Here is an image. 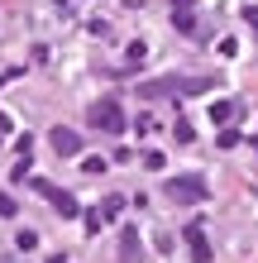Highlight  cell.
<instances>
[{
  "instance_id": "1",
  "label": "cell",
  "mask_w": 258,
  "mask_h": 263,
  "mask_svg": "<svg viewBox=\"0 0 258 263\" xmlns=\"http://www.w3.org/2000/svg\"><path fill=\"white\" fill-rule=\"evenodd\" d=\"M201 91H210V77H187V82H177V77H158V82H139V96H148V101L201 96Z\"/></svg>"
},
{
  "instance_id": "2",
  "label": "cell",
  "mask_w": 258,
  "mask_h": 263,
  "mask_svg": "<svg viewBox=\"0 0 258 263\" xmlns=\"http://www.w3.org/2000/svg\"><path fill=\"white\" fill-rule=\"evenodd\" d=\"M168 192L172 201H182V206H201V201L210 196V182L201 177V173H182V177H168Z\"/></svg>"
},
{
  "instance_id": "3",
  "label": "cell",
  "mask_w": 258,
  "mask_h": 263,
  "mask_svg": "<svg viewBox=\"0 0 258 263\" xmlns=\"http://www.w3.org/2000/svg\"><path fill=\"white\" fill-rule=\"evenodd\" d=\"M34 192H38V196H48V201H53V211L63 215V220H77V215H82L77 196H72V192H63V187H53V182H43V177H38V182H34Z\"/></svg>"
},
{
  "instance_id": "4",
  "label": "cell",
  "mask_w": 258,
  "mask_h": 263,
  "mask_svg": "<svg viewBox=\"0 0 258 263\" xmlns=\"http://www.w3.org/2000/svg\"><path fill=\"white\" fill-rule=\"evenodd\" d=\"M91 125L105 129V134H125V110H120V101H96L91 105Z\"/></svg>"
},
{
  "instance_id": "5",
  "label": "cell",
  "mask_w": 258,
  "mask_h": 263,
  "mask_svg": "<svg viewBox=\"0 0 258 263\" xmlns=\"http://www.w3.org/2000/svg\"><path fill=\"white\" fill-rule=\"evenodd\" d=\"M48 144H53L57 158H77V153H82V134H77V129H67V125H57V129L48 134Z\"/></svg>"
},
{
  "instance_id": "6",
  "label": "cell",
  "mask_w": 258,
  "mask_h": 263,
  "mask_svg": "<svg viewBox=\"0 0 258 263\" xmlns=\"http://www.w3.org/2000/svg\"><path fill=\"white\" fill-rule=\"evenodd\" d=\"M187 254H191V263H210V239L201 225H187Z\"/></svg>"
},
{
  "instance_id": "7",
  "label": "cell",
  "mask_w": 258,
  "mask_h": 263,
  "mask_svg": "<svg viewBox=\"0 0 258 263\" xmlns=\"http://www.w3.org/2000/svg\"><path fill=\"white\" fill-rule=\"evenodd\" d=\"M120 263H144V239H139V230H120Z\"/></svg>"
},
{
  "instance_id": "8",
  "label": "cell",
  "mask_w": 258,
  "mask_h": 263,
  "mask_svg": "<svg viewBox=\"0 0 258 263\" xmlns=\"http://www.w3.org/2000/svg\"><path fill=\"white\" fill-rule=\"evenodd\" d=\"M172 24L182 34H191L196 29V0H172Z\"/></svg>"
},
{
  "instance_id": "9",
  "label": "cell",
  "mask_w": 258,
  "mask_h": 263,
  "mask_svg": "<svg viewBox=\"0 0 258 263\" xmlns=\"http://www.w3.org/2000/svg\"><path fill=\"white\" fill-rule=\"evenodd\" d=\"M82 225H86V235H101V225H105L101 206H96V211H82Z\"/></svg>"
},
{
  "instance_id": "10",
  "label": "cell",
  "mask_w": 258,
  "mask_h": 263,
  "mask_svg": "<svg viewBox=\"0 0 258 263\" xmlns=\"http://www.w3.org/2000/svg\"><path fill=\"white\" fill-rule=\"evenodd\" d=\"M125 211V196H105V206H101V215H105V225L115 220V215Z\"/></svg>"
},
{
  "instance_id": "11",
  "label": "cell",
  "mask_w": 258,
  "mask_h": 263,
  "mask_svg": "<svg viewBox=\"0 0 258 263\" xmlns=\"http://www.w3.org/2000/svg\"><path fill=\"white\" fill-rule=\"evenodd\" d=\"M14 249H19V254L38 249V235H34V230H19V235H14Z\"/></svg>"
},
{
  "instance_id": "12",
  "label": "cell",
  "mask_w": 258,
  "mask_h": 263,
  "mask_svg": "<svg viewBox=\"0 0 258 263\" xmlns=\"http://www.w3.org/2000/svg\"><path fill=\"white\" fill-rule=\"evenodd\" d=\"M230 115H234V105H230V101H210V120H215V125H225Z\"/></svg>"
},
{
  "instance_id": "13",
  "label": "cell",
  "mask_w": 258,
  "mask_h": 263,
  "mask_svg": "<svg viewBox=\"0 0 258 263\" xmlns=\"http://www.w3.org/2000/svg\"><path fill=\"white\" fill-rule=\"evenodd\" d=\"M172 139H177V144H191V139H196V129L187 125V120H177V125H172Z\"/></svg>"
},
{
  "instance_id": "14",
  "label": "cell",
  "mask_w": 258,
  "mask_h": 263,
  "mask_svg": "<svg viewBox=\"0 0 258 263\" xmlns=\"http://www.w3.org/2000/svg\"><path fill=\"white\" fill-rule=\"evenodd\" d=\"M163 163H168V158H163L158 148H148V153H144V167H148V173H163Z\"/></svg>"
},
{
  "instance_id": "15",
  "label": "cell",
  "mask_w": 258,
  "mask_h": 263,
  "mask_svg": "<svg viewBox=\"0 0 258 263\" xmlns=\"http://www.w3.org/2000/svg\"><path fill=\"white\" fill-rule=\"evenodd\" d=\"M29 163H34V158H29V153H19V163L10 167V177H14V182H24V177H29Z\"/></svg>"
},
{
  "instance_id": "16",
  "label": "cell",
  "mask_w": 258,
  "mask_h": 263,
  "mask_svg": "<svg viewBox=\"0 0 258 263\" xmlns=\"http://www.w3.org/2000/svg\"><path fill=\"white\" fill-rule=\"evenodd\" d=\"M82 173H91V177L105 173V158H82Z\"/></svg>"
},
{
  "instance_id": "17",
  "label": "cell",
  "mask_w": 258,
  "mask_h": 263,
  "mask_svg": "<svg viewBox=\"0 0 258 263\" xmlns=\"http://www.w3.org/2000/svg\"><path fill=\"white\" fill-rule=\"evenodd\" d=\"M134 129H139V134H153L158 125H153V115H139V120H134Z\"/></svg>"
},
{
  "instance_id": "18",
  "label": "cell",
  "mask_w": 258,
  "mask_h": 263,
  "mask_svg": "<svg viewBox=\"0 0 258 263\" xmlns=\"http://www.w3.org/2000/svg\"><path fill=\"white\" fill-rule=\"evenodd\" d=\"M14 211H19V206H14V196H0V215H5V220H14Z\"/></svg>"
},
{
  "instance_id": "19",
  "label": "cell",
  "mask_w": 258,
  "mask_h": 263,
  "mask_svg": "<svg viewBox=\"0 0 258 263\" xmlns=\"http://www.w3.org/2000/svg\"><path fill=\"white\" fill-rule=\"evenodd\" d=\"M239 144V129H220V148H234Z\"/></svg>"
},
{
  "instance_id": "20",
  "label": "cell",
  "mask_w": 258,
  "mask_h": 263,
  "mask_svg": "<svg viewBox=\"0 0 258 263\" xmlns=\"http://www.w3.org/2000/svg\"><path fill=\"white\" fill-rule=\"evenodd\" d=\"M244 20H249V24L258 29V5H244Z\"/></svg>"
},
{
  "instance_id": "21",
  "label": "cell",
  "mask_w": 258,
  "mask_h": 263,
  "mask_svg": "<svg viewBox=\"0 0 258 263\" xmlns=\"http://www.w3.org/2000/svg\"><path fill=\"white\" fill-rule=\"evenodd\" d=\"M10 125H14V120H10L5 110H0V134H10Z\"/></svg>"
},
{
  "instance_id": "22",
  "label": "cell",
  "mask_w": 258,
  "mask_h": 263,
  "mask_svg": "<svg viewBox=\"0 0 258 263\" xmlns=\"http://www.w3.org/2000/svg\"><path fill=\"white\" fill-rule=\"evenodd\" d=\"M48 263H63V254H53V258H48Z\"/></svg>"
}]
</instances>
